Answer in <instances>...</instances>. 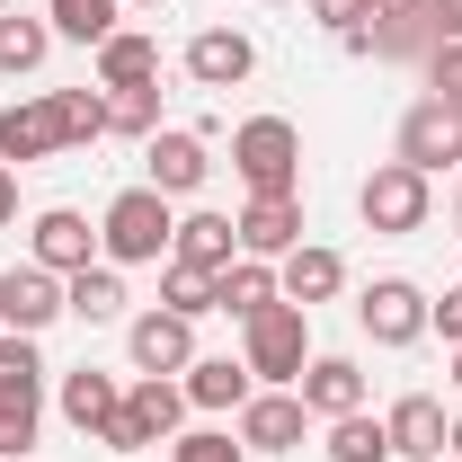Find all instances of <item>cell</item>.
<instances>
[{
	"mask_svg": "<svg viewBox=\"0 0 462 462\" xmlns=\"http://www.w3.org/2000/svg\"><path fill=\"white\" fill-rule=\"evenodd\" d=\"M240 365H249V383L293 392V383H302V365H311V311L276 293L258 320H240Z\"/></svg>",
	"mask_w": 462,
	"mask_h": 462,
	"instance_id": "6da1fadb",
	"label": "cell"
},
{
	"mask_svg": "<svg viewBox=\"0 0 462 462\" xmlns=\"http://www.w3.org/2000/svg\"><path fill=\"white\" fill-rule=\"evenodd\" d=\"M170 196L161 187H125V196H107V214H98V258L107 267H161L170 258Z\"/></svg>",
	"mask_w": 462,
	"mask_h": 462,
	"instance_id": "7a4b0ae2",
	"label": "cell"
},
{
	"mask_svg": "<svg viewBox=\"0 0 462 462\" xmlns=\"http://www.w3.org/2000/svg\"><path fill=\"white\" fill-rule=\"evenodd\" d=\"M231 170H240L249 196H293L302 187V134H293V116H249L231 134Z\"/></svg>",
	"mask_w": 462,
	"mask_h": 462,
	"instance_id": "3957f363",
	"label": "cell"
},
{
	"mask_svg": "<svg viewBox=\"0 0 462 462\" xmlns=\"http://www.w3.org/2000/svg\"><path fill=\"white\" fill-rule=\"evenodd\" d=\"M178 418H187V392H178L170 374H134V383H125V409L98 427V445H107V454H152V445L178 436Z\"/></svg>",
	"mask_w": 462,
	"mask_h": 462,
	"instance_id": "277c9868",
	"label": "cell"
},
{
	"mask_svg": "<svg viewBox=\"0 0 462 462\" xmlns=\"http://www.w3.org/2000/svg\"><path fill=\"white\" fill-rule=\"evenodd\" d=\"M356 214H365V231H383V240H409V231H427V214H436V178H418L409 161H383V170L356 187Z\"/></svg>",
	"mask_w": 462,
	"mask_h": 462,
	"instance_id": "5b68a950",
	"label": "cell"
},
{
	"mask_svg": "<svg viewBox=\"0 0 462 462\" xmlns=\"http://www.w3.org/2000/svg\"><path fill=\"white\" fill-rule=\"evenodd\" d=\"M392 161H409L418 178L462 170V107H454V98H418V107L401 116V143H392Z\"/></svg>",
	"mask_w": 462,
	"mask_h": 462,
	"instance_id": "8992f818",
	"label": "cell"
},
{
	"mask_svg": "<svg viewBox=\"0 0 462 462\" xmlns=\"http://www.w3.org/2000/svg\"><path fill=\"white\" fill-rule=\"evenodd\" d=\"M356 320H365L374 346H418L427 338V293L409 285V276H374V285L356 293Z\"/></svg>",
	"mask_w": 462,
	"mask_h": 462,
	"instance_id": "52a82bcc",
	"label": "cell"
},
{
	"mask_svg": "<svg viewBox=\"0 0 462 462\" xmlns=\"http://www.w3.org/2000/svg\"><path fill=\"white\" fill-rule=\"evenodd\" d=\"M62 311H71V302H62V276H54V267L18 258V267L0 276V329H27V338H45Z\"/></svg>",
	"mask_w": 462,
	"mask_h": 462,
	"instance_id": "ba28073f",
	"label": "cell"
},
{
	"mask_svg": "<svg viewBox=\"0 0 462 462\" xmlns=\"http://www.w3.org/2000/svg\"><path fill=\"white\" fill-rule=\"evenodd\" d=\"M125 356H134V374H187L196 365V320L152 302L143 320H125Z\"/></svg>",
	"mask_w": 462,
	"mask_h": 462,
	"instance_id": "9c48e42d",
	"label": "cell"
},
{
	"mask_svg": "<svg viewBox=\"0 0 462 462\" xmlns=\"http://www.w3.org/2000/svg\"><path fill=\"white\" fill-rule=\"evenodd\" d=\"M27 258L36 267H54V276H80V267H98V231L89 214H71V205H45L36 231H27Z\"/></svg>",
	"mask_w": 462,
	"mask_h": 462,
	"instance_id": "30bf717a",
	"label": "cell"
},
{
	"mask_svg": "<svg viewBox=\"0 0 462 462\" xmlns=\"http://www.w3.org/2000/svg\"><path fill=\"white\" fill-rule=\"evenodd\" d=\"M54 152H71V143H62V116H54V89H45V98H9V107H0V161H18V170H27V161H54Z\"/></svg>",
	"mask_w": 462,
	"mask_h": 462,
	"instance_id": "8fae6325",
	"label": "cell"
},
{
	"mask_svg": "<svg viewBox=\"0 0 462 462\" xmlns=\"http://www.w3.org/2000/svg\"><path fill=\"white\" fill-rule=\"evenodd\" d=\"M143 187H161V196H196L205 187V170H214V152H205V134H178V125H161L152 143H143Z\"/></svg>",
	"mask_w": 462,
	"mask_h": 462,
	"instance_id": "7c38bea8",
	"label": "cell"
},
{
	"mask_svg": "<svg viewBox=\"0 0 462 462\" xmlns=\"http://www.w3.org/2000/svg\"><path fill=\"white\" fill-rule=\"evenodd\" d=\"M302 427H311L302 392H249V401H240V445H249V454H293Z\"/></svg>",
	"mask_w": 462,
	"mask_h": 462,
	"instance_id": "4fadbf2b",
	"label": "cell"
},
{
	"mask_svg": "<svg viewBox=\"0 0 462 462\" xmlns=\"http://www.w3.org/2000/svg\"><path fill=\"white\" fill-rule=\"evenodd\" d=\"M285 249H302V196H249L240 205V258H285Z\"/></svg>",
	"mask_w": 462,
	"mask_h": 462,
	"instance_id": "5bb4252c",
	"label": "cell"
},
{
	"mask_svg": "<svg viewBox=\"0 0 462 462\" xmlns=\"http://www.w3.org/2000/svg\"><path fill=\"white\" fill-rule=\"evenodd\" d=\"M258 71V45L240 36V27H205V36H187V80L196 89H240Z\"/></svg>",
	"mask_w": 462,
	"mask_h": 462,
	"instance_id": "9a60e30c",
	"label": "cell"
},
{
	"mask_svg": "<svg viewBox=\"0 0 462 462\" xmlns=\"http://www.w3.org/2000/svg\"><path fill=\"white\" fill-rule=\"evenodd\" d=\"M54 401H62V418H71V427L98 445V427L125 409V383H116L107 365H71V374H54Z\"/></svg>",
	"mask_w": 462,
	"mask_h": 462,
	"instance_id": "2e32d148",
	"label": "cell"
},
{
	"mask_svg": "<svg viewBox=\"0 0 462 462\" xmlns=\"http://www.w3.org/2000/svg\"><path fill=\"white\" fill-rule=\"evenodd\" d=\"M392 454L401 462H445V436H454V418H445V401L436 392H409V401H392Z\"/></svg>",
	"mask_w": 462,
	"mask_h": 462,
	"instance_id": "e0dca14e",
	"label": "cell"
},
{
	"mask_svg": "<svg viewBox=\"0 0 462 462\" xmlns=\"http://www.w3.org/2000/svg\"><path fill=\"white\" fill-rule=\"evenodd\" d=\"M293 392H302L311 418H356V409H365V374H356V356H311Z\"/></svg>",
	"mask_w": 462,
	"mask_h": 462,
	"instance_id": "ac0fdd59",
	"label": "cell"
},
{
	"mask_svg": "<svg viewBox=\"0 0 462 462\" xmlns=\"http://www.w3.org/2000/svg\"><path fill=\"white\" fill-rule=\"evenodd\" d=\"M338 285H346V258H338V249H320V240H302V249L276 258V293L302 302V311H311V302H329Z\"/></svg>",
	"mask_w": 462,
	"mask_h": 462,
	"instance_id": "d6986e66",
	"label": "cell"
},
{
	"mask_svg": "<svg viewBox=\"0 0 462 462\" xmlns=\"http://www.w3.org/2000/svg\"><path fill=\"white\" fill-rule=\"evenodd\" d=\"M170 258H178V267H205V276H223L231 258H240V223H231V214H187V223L170 231Z\"/></svg>",
	"mask_w": 462,
	"mask_h": 462,
	"instance_id": "ffe728a7",
	"label": "cell"
},
{
	"mask_svg": "<svg viewBox=\"0 0 462 462\" xmlns=\"http://www.w3.org/2000/svg\"><path fill=\"white\" fill-rule=\"evenodd\" d=\"M143 80H161V45L143 27H116L98 45V89H143Z\"/></svg>",
	"mask_w": 462,
	"mask_h": 462,
	"instance_id": "44dd1931",
	"label": "cell"
},
{
	"mask_svg": "<svg viewBox=\"0 0 462 462\" xmlns=\"http://www.w3.org/2000/svg\"><path fill=\"white\" fill-rule=\"evenodd\" d=\"M374 54H383V62L436 54V18H427V0H392V9L374 18Z\"/></svg>",
	"mask_w": 462,
	"mask_h": 462,
	"instance_id": "7402d4cb",
	"label": "cell"
},
{
	"mask_svg": "<svg viewBox=\"0 0 462 462\" xmlns=\"http://www.w3.org/2000/svg\"><path fill=\"white\" fill-rule=\"evenodd\" d=\"M267 302H276V267L267 258H231L214 276V311H231V320H258Z\"/></svg>",
	"mask_w": 462,
	"mask_h": 462,
	"instance_id": "603a6c76",
	"label": "cell"
},
{
	"mask_svg": "<svg viewBox=\"0 0 462 462\" xmlns=\"http://www.w3.org/2000/svg\"><path fill=\"white\" fill-rule=\"evenodd\" d=\"M62 302H71V320H89V329H98V320H125V267L98 258V267L62 276Z\"/></svg>",
	"mask_w": 462,
	"mask_h": 462,
	"instance_id": "cb8c5ba5",
	"label": "cell"
},
{
	"mask_svg": "<svg viewBox=\"0 0 462 462\" xmlns=\"http://www.w3.org/2000/svg\"><path fill=\"white\" fill-rule=\"evenodd\" d=\"M178 392H187V409H240V401H249V365H231V356H196Z\"/></svg>",
	"mask_w": 462,
	"mask_h": 462,
	"instance_id": "d4e9b609",
	"label": "cell"
},
{
	"mask_svg": "<svg viewBox=\"0 0 462 462\" xmlns=\"http://www.w3.org/2000/svg\"><path fill=\"white\" fill-rule=\"evenodd\" d=\"M54 54V18H27V9H0V71L18 80V71H45Z\"/></svg>",
	"mask_w": 462,
	"mask_h": 462,
	"instance_id": "484cf974",
	"label": "cell"
},
{
	"mask_svg": "<svg viewBox=\"0 0 462 462\" xmlns=\"http://www.w3.org/2000/svg\"><path fill=\"white\" fill-rule=\"evenodd\" d=\"M0 401H45V356H36V338L27 329H0Z\"/></svg>",
	"mask_w": 462,
	"mask_h": 462,
	"instance_id": "4316f807",
	"label": "cell"
},
{
	"mask_svg": "<svg viewBox=\"0 0 462 462\" xmlns=\"http://www.w3.org/2000/svg\"><path fill=\"white\" fill-rule=\"evenodd\" d=\"M116 9H125V0H45L54 36H71V45H107V36H116Z\"/></svg>",
	"mask_w": 462,
	"mask_h": 462,
	"instance_id": "83f0119b",
	"label": "cell"
},
{
	"mask_svg": "<svg viewBox=\"0 0 462 462\" xmlns=\"http://www.w3.org/2000/svg\"><path fill=\"white\" fill-rule=\"evenodd\" d=\"M329 462H392V427L383 418H329Z\"/></svg>",
	"mask_w": 462,
	"mask_h": 462,
	"instance_id": "f1b7e54d",
	"label": "cell"
},
{
	"mask_svg": "<svg viewBox=\"0 0 462 462\" xmlns=\"http://www.w3.org/2000/svg\"><path fill=\"white\" fill-rule=\"evenodd\" d=\"M54 116H62V143H98L107 134V89H54Z\"/></svg>",
	"mask_w": 462,
	"mask_h": 462,
	"instance_id": "f546056e",
	"label": "cell"
},
{
	"mask_svg": "<svg viewBox=\"0 0 462 462\" xmlns=\"http://www.w3.org/2000/svg\"><path fill=\"white\" fill-rule=\"evenodd\" d=\"M107 134H161V80H143V89H107Z\"/></svg>",
	"mask_w": 462,
	"mask_h": 462,
	"instance_id": "4dcf8cb0",
	"label": "cell"
},
{
	"mask_svg": "<svg viewBox=\"0 0 462 462\" xmlns=\"http://www.w3.org/2000/svg\"><path fill=\"white\" fill-rule=\"evenodd\" d=\"M161 311H178V320H205V311H214V276H205V267H161Z\"/></svg>",
	"mask_w": 462,
	"mask_h": 462,
	"instance_id": "1f68e13d",
	"label": "cell"
},
{
	"mask_svg": "<svg viewBox=\"0 0 462 462\" xmlns=\"http://www.w3.org/2000/svg\"><path fill=\"white\" fill-rule=\"evenodd\" d=\"M170 462H249V445L231 427H187V436H170Z\"/></svg>",
	"mask_w": 462,
	"mask_h": 462,
	"instance_id": "d6a6232c",
	"label": "cell"
},
{
	"mask_svg": "<svg viewBox=\"0 0 462 462\" xmlns=\"http://www.w3.org/2000/svg\"><path fill=\"white\" fill-rule=\"evenodd\" d=\"M427 98H454L462 107V45H436L427 54Z\"/></svg>",
	"mask_w": 462,
	"mask_h": 462,
	"instance_id": "836d02e7",
	"label": "cell"
},
{
	"mask_svg": "<svg viewBox=\"0 0 462 462\" xmlns=\"http://www.w3.org/2000/svg\"><path fill=\"white\" fill-rule=\"evenodd\" d=\"M27 445H36V409H27V401H0V454L18 462Z\"/></svg>",
	"mask_w": 462,
	"mask_h": 462,
	"instance_id": "e575fe53",
	"label": "cell"
},
{
	"mask_svg": "<svg viewBox=\"0 0 462 462\" xmlns=\"http://www.w3.org/2000/svg\"><path fill=\"white\" fill-rule=\"evenodd\" d=\"M311 9H320V27H329V36H346V27H365V18H383L392 0H311Z\"/></svg>",
	"mask_w": 462,
	"mask_h": 462,
	"instance_id": "d590c367",
	"label": "cell"
},
{
	"mask_svg": "<svg viewBox=\"0 0 462 462\" xmlns=\"http://www.w3.org/2000/svg\"><path fill=\"white\" fill-rule=\"evenodd\" d=\"M427 329H436L445 346H462V285H445L436 302H427Z\"/></svg>",
	"mask_w": 462,
	"mask_h": 462,
	"instance_id": "8d00e7d4",
	"label": "cell"
},
{
	"mask_svg": "<svg viewBox=\"0 0 462 462\" xmlns=\"http://www.w3.org/2000/svg\"><path fill=\"white\" fill-rule=\"evenodd\" d=\"M427 18H436V45H462V0H427Z\"/></svg>",
	"mask_w": 462,
	"mask_h": 462,
	"instance_id": "74e56055",
	"label": "cell"
},
{
	"mask_svg": "<svg viewBox=\"0 0 462 462\" xmlns=\"http://www.w3.org/2000/svg\"><path fill=\"white\" fill-rule=\"evenodd\" d=\"M9 214H18V170L0 161V223H9Z\"/></svg>",
	"mask_w": 462,
	"mask_h": 462,
	"instance_id": "f35d334b",
	"label": "cell"
},
{
	"mask_svg": "<svg viewBox=\"0 0 462 462\" xmlns=\"http://www.w3.org/2000/svg\"><path fill=\"white\" fill-rule=\"evenodd\" d=\"M445 454H454V462H462V418H454V436H445Z\"/></svg>",
	"mask_w": 462,
	"mask_h": 462,
	"instance_id": "ab89813d",
	"label": "cell"
},
{
	"mask_svg": "<svg viewBox=\"0 0 462 462\" xmlns=\"http://www.w3.org/2000/svg\"><path fill=\"white\" fill-rule=\"evenodd\" d=\"M454 392H462V346H454Z\"/></svg>",
	"mask_w": 462,
	"mask_h": 462,
	"instance_id": "60d3db41",
	"label": "cell"
},
{
	"mask_svg": "<svg viewBox=\"0 0 462 462\" xmlns=\"http://www.w3.org/2000/svg\"><path fill=\"white\" fill-rule=\"evenodd\" d=\"M454 223H462V187H454Z\"/></svg>",
	"mask_w": 462,
	"mask_h": 462,
	"instance_id": "b9f144b4",
	"label": "cell"
},
{
	"mask_svg": "<svg viewBox=\"0 0 462 462\" xmlns=\"http://www.w3.org/2000/svg\"><path fill=\"white\" fill-rule=\"evenodd\" d=\"M134 9H161V0H134Z\"/></svg>",
	"mask_w": 462,
	"mask_h": 462,
	"instance_id": "7bdbcfd3",
	"label": "cell"
},
{
	"mask_svg": "<svg viewBox=\"0 0 462 462\" xmlns=\"http://www.w3.org/2000/svg\"><path fill=\"white\" fill-rule=\"evenodd\" d=\"M276 9H285V0H276Z\"/></svg>",
	"mask_w": 462,
	"mask_h": 462,
	"instance_id": "ee69618b",
	"label": "cell"
},
{
	"mask_svg": "<svg viewBox=\"0 0 462 462\" xmlns=\"http://www.w3.org/2000/svg\"><path fill=\"white\" fill-rule=\"evenodd\" d=\"M0 9H9V0H0Z\"/></svg>",
	"mask_w": 462,
	"mask_h": 462,
	"instance_id": "f6af8a7d",
	"label": "cell"
}]
</instances>
